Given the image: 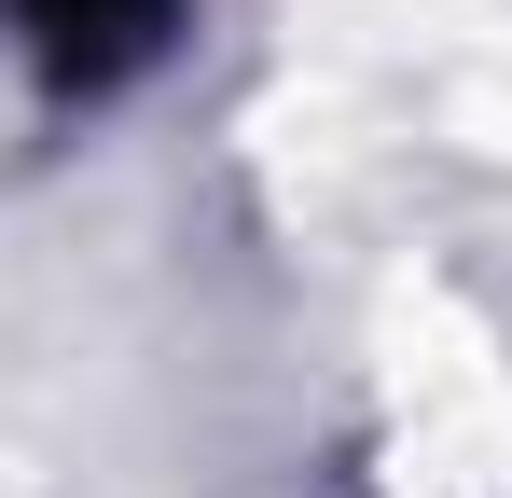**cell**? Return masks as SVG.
I'll return each mask as SVG.
<instances>
[{
    "label": "cell",
    "mask_w": 512,
    "mask_h": 498,
    "mask_svg": "<svg viewBox=\"0 0 512 498\" xmlns=\"http://www.w3.org/2000/svg\"><path fill=\"white\" fill-rule=\"evenodd\" d=\"M14 14H28V42L70 83H111L125 56H153V28H167V0H14Z\"/></svg>",
    "instance_id": "1"
}]
</instances>
